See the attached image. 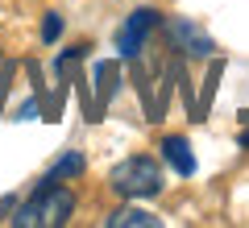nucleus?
I'll return each mask as SVG.
<instances>
[{
    "label": "nucleus",
    "instance_id": "nucleus-1",
    "mask_svg": "<svg viewBox=\"0 0 249 228\" xmlns=\"http://www.w3.org/2000/svg\"><path fill=\"white\" fill-rule=\"evenodd\" d=\"M71 211H75L71 187L46 183V178H42V183H37V191L17 208L13 224H17V228H58V224H67V220H71Z\"/></svg>",
    "mask_w": 249,
    "mask_h": 228
},
{
    "label": "nucleus",
    "instance_id": "nucleus-2",
    "mask_svg": "<svg viewBox=\"0 0 249 228\" xmlns=\"http://www.w3.org/2000/svg\"><path fill=\"white\" fill-rule=\"evenodd\" d=\"M108 183H112V191L124 195V199H154V195L162 191V166L154 158H145V154H133V158L116 162V166L108 170Z\"/></svg>",
    "mask_w": 249,
    "mask_h": 228
},
{
    "label": "nucleus",
    "instance_id": "nucleus-3",
    "mask_svg": "<svg viewBox=\"0 0 249 228\" xmlns=\"http://www.w3.org/2000/svg\"><path fill=\"white\" fill-rule=\"evenodd\" d=\"M158 25H162V13L158 9H133L129 17H124V25L116 29V50H121V58H133Z\"/></svg>",
    "mask_w": 249,
    "mask_h": 228
},
{
    "label": "nucleus",
    "instance_id": "nucleus-4",
    "mask_svg": "<svg viewBox=\"0 0 249 228\" xmlns=\"http://www.w3.org/2000/svg\"><path fill=\"white\" fill-rule=\"evenodd\" d=\"M166 34H170V42H175L187 58H212L216 54V42L191 17H166Z\"/></svg>",
    "mask_w": 249,
    "mask_h": 228
},
{
    "label": "nucleus",
    "instance_id": "nucleus-5",
    "mask_svg": "<svg viewBox=\"0 0 249 228\" xmlns=\"http://www.w3.org/2000/svg\"><path fill=\"white\" fill-rule=\"evenodd\" d=\"M162 158H166V166L175 175H183V178L196 175V154H191V141L187 137H162Z\"/></svg>",
    "mask_w": 249,
    "mask_h": 228
},
{
    "label": "nucleus",
    "instance_id": "nucleus-6",
    "mask_svg": "<svg viewBox=\"0 0 249 228\" xmlns=\"http://www.w3.org/2000/svg\"><path fill=\"white\" fill-rule=\"evenodd\" d=\"M83 166H88V162H83V154H79V149H67V154H62V158H54V166L46 170V183L79 178V175H83Z\"/></svg>",
    "mask_w": 249,
    "mask_h": 228
},
{
    "label": "nucleus",
    "instance_id": "nucleus-7",
    "mask_svg": "<svg viewBox=\"0 0 249 228\" xmlns=\"http://www.w3.org/2000/svg\"><path fill=\"white\" fill-rule=\"evenodd\" d=\"M104 224L108 228H158L162 220L150 216V211H142V208H121V211H112Z\"/></svg>",
    "mask_w": 249,
    "mask_h": 228
},
{
    "label": "nucleus",
    "instance_id": "nucleus-8",
    "mask_svg": "<svg viewBox=\"0 0 249 228\" xmlns=\"http://www.w3.org/2000/svg\"><path fill=\"white\" fill-rule=\"evenodd\" d=\"M62 37V17L58 13H46V21H42V42L50 46V42H58Z\"/></svg>",
    "mask_w": 249,
    "mask_h": 228
},
{
    "label": "nucleus",
    "instance_id": "nucleus-9",
    "mask_svg": "<svg viewBox=\"0 0 249 228\" xmlns=\"http://www.w3.org/2000/svg\"><path fill=\"white\" fill-rule=\"evenodd\" d=\"M237 141H241V149H249V129H245V133H241V137H237Z\"/></svg>",
    "mask_w": 249,
    "mask_h": 228
}]
</instances>
